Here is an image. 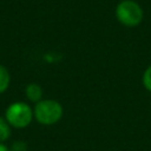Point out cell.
Here are the masks:
<instances>
[{
	"label": "cell",
	"mask_w": 151,
	"mask_h": 151,
	"mask_svg": "<svg viewBox=\"0 0 151 151\" xmlns=\"http://www.w3.org/2000/svg\"><path fill=\"white\" fill-rule=\"evenodd\" d=\"M34 118L42 125H53L63 117V106L53 99H41L33 109Z\"/></svg>",
	"instance_id": "cell-1"
},
{
	"label": "cell",
	"mask_w": 151,
	"mask_h": 151,
	"mask_svg": "<svg viewBox=\"0 0 151 151\" xmlns=\"http://www.w3.org/2000/svg\"><path fill=\"white\" fill-rule=\"evenodd\" d=\"M32 107L24 101H14L9 104L5 111V118L12 127L24 129L28 126L33 119Z\"/></svg>",
	"instance_id": "cell-2"
},
{
	"label": "cell",
	"mask_w": 151,
	"mask_h": 151,
	"mask_svg": "<svg viewBox=\"0 0 151 151\" xmlns=\"http://www.w3.org/2000/svg\"><path fill=\"white\" fill-rule=\"evenodd\" d=\"M116 17L124 26L134 27L143 20V9L133 0H123L116 7Z\"/></svg>",
	"instance_id": "cell-3"
},
{
	"label": "cell",
	"mask_w": 151,
	"mask_h": 151,
	"mask_svg": "<svg viewBox=\"0 0 151 151\" xmlns=\"http://www.w3.org/2000/svg\"><path fill=\"white\" fill-rule=\"evenodd\" d=\"M25 93H26V97L29 101L32 103H38L41 100L42 98V88L39 84L37 83H31L26 86L25 88Z\"/></svg>",
	"instance_id": "cell-4"
},
{
	"label": "cell",
	"mask_w": 151,
	"mask_h": 151,
	"mask_svg": "<svg viewBox=\"0 0 151 151\" xmlns=\"http://www.w3.org/2000/svg\"><path fill=\"white\" fill-rule=\"evenodd\" d=\"M9 83H11V74L8 70L4 65H0V94L8 88Z\"/></svg>",
	"instance_id": "cell-5"
},
{
	"label": "cell",
	"mask_w": 151,
	"mask_h": 151,
	"mask_svg": "<svg viewBox=\"0 0 151 151\" xmlns=\"http://www.w3.org/2000/svg\"><path fill=\"white\" fill-rule=\"evenodd\" d=\"M11 127L6 118L0 116V143L6 142L11 137Z\"/></svg>",
	"instance_id": "cell-6"
},
{
	"label": "cell",
	"mask_w": 151,
	"mask_h": 151,
	"mask_svg": "<svg viewBox=\"0 0 151 151\" xmlns=\"http://www.w3.org/2000/svg\"><path fill=\"white\" fill-rule=\"evenodd\" d=\"M9 151H27V144L24 140H15L11 144Z\"/></svg>",
	"instance_id": "cell-7"
},
{
	"label": "cell",
	"mask_w": 151,
	"mask_h": 151,
	"mask_svg": "<svg viewBox=\"0 0 151 151\" xmlns=\"http://www.w3.org/2000/svg\"><path fill=\"white\" fill-rule=\"evenodd\" d=\"M143 84H144L145 88L151 92V65L145 70V72L143 74Z\"/></svg>",
	"instance_id": "cell-8"
},
{
	"label": "cell",
	"mask_w": 151,
	"mask_h": 151,
	"mask_svg": "<svg viewBox=\"0 0 151 151\" xmlns=\"http://www.w3.org/2000/svg\"><path fill=\"white\" fill-rule=\"evenodd\" d=\"M0 151H9V147L6 146L4 143H0Z\"/></svg>",
	"instance_id": "cell-9"
}]
</instances>
